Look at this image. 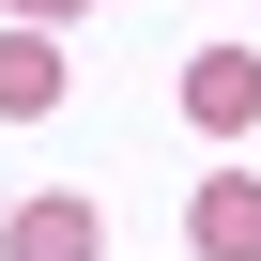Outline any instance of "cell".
<instances>
[{"instance_id":"obj_1","label":"cell","mask_w":261,"mask_h":261,"mask_svg":"<svg viewBox=\"0 0 261 261\" xmlns=\"http://www.w3.org/2000/svg\"><path fill=\"white\" fill-rule=\"evenodd\" d=\"M0 261H108V215H92L77 185H46L16 230H0Z\"/></svg>"},{"instance_id":"obj_2","label":"cell","mask_w":261,"mask_h":261,"mask_svg":"<svg viewBox=\"0 0 261 261\" xmlns=\"http://www.w3.org/2000/svg\"><path fill=\"white\" fill-rule=\"evenodd\" d=\"M185 246H200V261H261V185H246V169H215V185L185 200Z\"/></svg>"},{"instance_id":"obj_3","label":"cell","mask_w":261,"mask_h":261,"mask_svg":"<svg viewBox=\"0 0 261 261\" xmlns=\"http://www.w3.org/2000/svg\"><path fill=\"white\" fill-rule=\"evenodd\" d=\"M185 108L215 123V139H246V123H261V62H246V46H215V62H185Z\"/></svg>"},{"instance_id":"obj_4","label":"cell","mask_w":261,"mask_h":261,"mask_svg":"<svg viewBox=\"0 0 261 261\" xmlns=\"http://www.w3.org/2000/svg\"><path fill=\"white\" fill-rule=\"evenodd\" d=\"M62 108V46L46 31H0V123H46Z\"/></svg>"},{"instance_id":"obj_5","label":"cell","mask_w":261,"mask_h":261,"mask_svg":"<svg viewBox=\"0 0 261 261\" xmlns=\"http://www.w3.org/2000/svg\"><path fill=\"white\" fill-rule=\"evenodd\" d=\"M46 16H77V0H16V31H46Z\"/></svg>"}]
</instances>
